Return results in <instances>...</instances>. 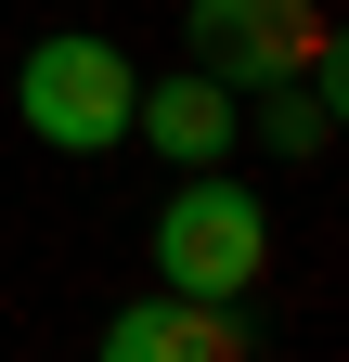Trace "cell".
Returning <instances> with one entry per match:
<instances>
[{"instance_id": "1", "label": "cell", "mask_w": 349, "mask_h": 362, "mask_svg": "<svg viewBox=\"0 0 349 362\" xmlns=\"http://www.w3.org/2000/svg\"><path fill=\"white\" fill-rule=\"evenodd\" d=\"M155 285L168 298H246L259 272H272V207L246 194V181H220V168H194L182 194L155 207Z\"/></svg>"}, {"instance_id": "2", "label": "cell", "mask_w": 349, "mask_h": 362, "mask_svg": "<svg viewBox=\"0 0 349 362\" xmlns=\"http://www.w3.org/2000/svg\"><path fill=\"white\" fill-rule=\"evenodd\" d=\"M129 90H143V78H129L117 39H65V26H52V39L26 52V78H13V117H26L52 156H104V143H129Z\"/></svg>"}, {"instance_id": "3", "label": "cell", "mask_w": 349, "mask_h": 362, "mask_svg": "<svg viewBox=\"0 0 349 362\" xmlns=\"http://www.w3.org/2000/svg\"><path fill=\"white\" fill-rule=\"evenodd\" d=\"M194 65L233 104H259L272 78L324 65V0H194Z\"/></svg>"}, {"instance_id": "4", "label": "cell", "mask_w": 349, "mask_h": 362, "mask_svg": "<svg viewBox=\"0 0 349 362\" xmlns=\"http://www.w3.org/2000/svg\"><path fill=\"white\" fill-rule=\"evenodd\" d=\"M91 362H246V324H233V298H143V310H117L104 349Z\"/></svg>"}, {"instance_id": "5", "label": "cell", "mask_w": 349, "mask_h": 362, "mask_svg": "<svg viewBox=\"0 0 349 362\" xmlns=\"http://www.w3.org/2000/svg\"><path fill=\"white\" fill-rule=\"evenodd\" d=\"M233 90L207 78V65H182V78H143L129 90V143H155V156H182V168H220L233 156Z\"/></svg>"}, {"instance_id": "6", "label": "cell", "mask_w": 349, "mask_h": 362, "mask_svg": "<svg viewBox=\"0 0 349 362\" xmlns=\"http://www.w3.org/2000/svg\"><path fill=\"white\" fill-rule=\"evenodd\" d=\"M259 104H272V117H259V129H272V156H324V143H336V52L297 65V78H272Z\"/></svg>"}]
</instances>
